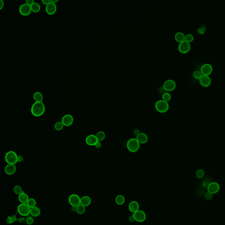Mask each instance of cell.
Masks as SVG:
<instances>
[{"label":"cell","instance_id":"4316f807","mask_svg":"<svg viewBox=\"0 0 225 225\" xmlns=\"http://www.w3.org/2000/svg\"><path fill=\"white\" fill-rule=\"evenodd\" d=\"M97 138L99 142L103 140L106 137V134L103 131H99L97 133L96 135Z\"/></svg>","mask_w":225,"mask_h":225},{"label":"cell","instance_id":"e575fe53","mask_svg":"<svg viewBox=\"0 0 225 225\" xmlns=\"http://www.w3.org/2000/svg\"><path fill=\"white\" fill-rule=\"evenodd\" d=\"M194 39V37L193 35L191 33H188L187 34H186L185 36V40L187 41L188 42H191L192 41H193Z\"/></svg>","mask_w":225,"mask_h":225},{"label":"cell","instance_id":"3957f363","mask_svg":"<svg viewBox=\"0 0 225 225\" xmlns=\"http://www.w3.org/2000/svg\"><path fill=\"white\" fill-rule=\"evenodd\" d=\"M155 107L157 112L160 113H165L168 110L169 105L168 102L163 100H159L155 103Z\"/></svg>","mask_w":225,"mask_h":225},{"label":"cell","instance_id":"6da1fadb","mask_svg":"<svg viewBox=\"0 0 225 225\" xmlns=\"http://www.w3.org/2000/svg\"><path fill=\"white\" fill-rule=\"evenodd\" d=\"M46 107L42 102H35L32 105L31 108V112L34 116H40L44 113Z\"/></svg>","mask_w":225,"mask_h":225},{"label":"cell","instance_id":"1f68e13d","mask_svg":"<svg viewBox=\"0 0 225 225\" xmlns=\"http://www.w3.org/2000/svg\"><path fill=\"white\" fill-rule=\"evenodd\" d=\"M85 207L81 204L78 206L77 208V212L80 214H82L85 212Z\"/></svg>","mask_w":225,"mask_h":225},{"label":"cell","instance_id":"4fadbf2b","mask_svg":"<svg viewBox=\"0 0 225 225\" xmlns=\"http://www.w3.org/2000/svg\"><path fill=\"white\" fill-rule=\"evenodd\" d=\"M46 12L49 15H52L55 13L57 10V6L56 4H55L50 2L48 4L46 5Z\"/></svg>","mask_w":225,"mask_h":225},{"label":"cell","instance_id":"44dd1931","mask_svg":"<svg viewBox=\"0 0 225 225\" xmlns=\"http://www.w3.org/2000/svg\"><path fill=\"white\" fill-rule=\"evenodd\" d=\"M19 201L21 204H26L29 201V196L23 192L19 195Z\"/></svg>","mask_w":225,"mask_h":225},{"label":"cell","instance_id":"52a82bcc","mask_svg":"<svg viewBox=\"0 0 225 225\" xmlns=\"http://www.w3.org/2000/svg\"><path fill=\"white\" fill-rule=\"evenodd\" d=\"M191 48V44L190 42L186 41H183L178 44V49L179 51L182 53H186L190 51Z\"/></svg>","mask_w":225,"mask_h":225},{"label":"cell","instance_id":"ba28073f","mask_svg":"<svg viewBox=\"0 0 225 225\" xmlns=\"http://www.w3.org/2000/svg\"><path fill=\"white\" fill-rule=\"evenodd\" d=\"M133 216L135 220L138 222H142L146 219L147 215L145 212L142 210H139L133 213Z\"/></svg>","mask_w":225,"mask_h":225},{"label":"cell","instance_id":"30bf717a","mask_svg":"<svg viewBox=\"0 0 225 225\" xmlns=\"http://www.w3.org/2000/svg\"><path fill=\"white\" fill-rule=\"evenodd\" d=\"M20 13L23 16L29 15L32 12L31 6L26 3H23L20 6L19 8Z\"/></svg>","mask_w":225,"mask_h":225},{"label":"cell","instance_id":"8d00e7d4","mask_svg":"<svg viewBox=\"0 0 225 225\" xmlns=\"http://www.w3.org/2000/svg\"><path fill=\"white\" fill-rule=\"evenodd\" d=\"M206 28L205 27H204V26H201V27H199L198 29H197V32H198V33H200V34H202V33H204V32H205Z\"/></svg>","mask_w":225,"mask_h":225},{"label":"cell","instance_id":"f35d334b","mask_svg":"<svg viewBox=\"0 0 225 225\" xmlns=\"http://www.w3.org/2000/svg\"><path fill=\"white\" fill-rule=\"evenodd\" d=\"M205 197L206 199L209 200H211L212 199V194H211V193H209V192H208V193H206Z\"/></svg>","mask_w":225,"mask_h":225},{"label":"cell","instance_id":"7dc6e473","mask_svg":"<svg viewBox=\"0 0 225 225\" xmlns=\"http://www.w3.org/2000/svg\"><path fill=\"white\" fill-rule=\"evenodd\" d=\"M129 220L130 221V222H132L134 221L135 220V219H134V217L133 215H131V216L129 217Z\"/></svg>","mask_w":225,"mask_h":225},{"label":"cell","instance_id":"9c48e42d","mask_svg":"<svg viewBox=\"0 0 225 225\" xmlns=\"http://www.w3.org/2000/svg\"><path fill=\"white\" fill-rule=\"evenodd\" d=\"M69 202L72 206L77 207L80 204V198L76 194H72L69 197Z\"/></svg>","mask_w":225,"mask_h":225},{"label":"cell","instance_id":"8fae6325","mask_svg":"<svg viewBox=\"0 0 225 225\" xmlns=\"http://www.w3.org/2000/svg\"><path fill=\"white\" fill-rule=\"evenodd\" d=\"M213 70V67L210 64H204L202 66L201 68V72L202 75H209L212 73Z\"/></svg>","mask_w":225,"mask_h":225},{"label":"cell","instance_id":"681fc988","mask_svg":"<svg viewBox=\"0 0 225 225\" xmlns=\"http://www.w3.org/2000/svg\"><path fill=\"white\" fill-rule=\"evenodd\" d=\"M58 0H51V2H52V3H55V4H56V3H57V2H58Z\"/></svg>","mask_w":225,"mask_h":225},{"label":"cell","instance_id":"7402d4cb","mask_svg":"<svg viewBox=\"0 0 225 225\" xmlns=\"http://www.w3.org/2000/svg\"><path fill=\"white\" fill-rule=\"evenodd\" d=\"M185 36L184 33L182 32H178L175 33V40L178 42H181L183 41H185Z\"/></svg>","mask_w":225,"mask_h":225},{"label":"cell","instance_id":"d6986e66","mask_svg":"<svg viewBox=\"0 0 225 225\" xmlns=\"http://www.w3.org/2000/svg\"><path fill=\"white\" fill-rule=\"evenodd\" d=\"M139 204L136 201H132L129 204V209L130 212L134 213L139 210Z\"/></svg>","mask_w":225,"mask_h":225},{"label":"cell","instance_id":"7bdbcfd3","mask_svg":"<svg viewBox=\"0 0 225 225\" xmlns=\"http://www.w3.org/2000/svg\"><path fill=\"white\" fill-rule=\"evenodd\" d=\"M23 160H24V158L22 156H18V162H21L23 161Z\"/></svg>","mask_w":225,"mask_h":225},{"label":"cell","instance_id":"5bb4252c","mask_svg":"<svg viewBox=\"0 0 225 225\" xmlns=\"http://www.w3.org/2000/svg\"><path fill=\"white\" fill-rule=\"evenodd\" d=\"M62 122L65 126H70L74 122V118L70 114L64 115L62 118Z\"/></svg>","mask_w":225,"mask_h":225},{"label":"cell","instance_id":"836d02e7","mask_svg":"<svg viewBox=\"0 0 225 225\" xmlns=\"http://www.w3.org/2000/svg\"><path fill=\"white\" fill-rule=\"evenodd\" d=\"M204 174L205 173L204 170L203 169H200L196 171V175L197 178H202L204 177Z\"/></svg>","mask_w":225,"mask_h":225},{"label":"cell","instance_id":"b9f144b4","mask_svg":"<svg viewBox=\"0 0 225 225\" xmlns=\"http://www.w3.org/2000/svg\"><path fill=\"white\" fill-rule=\"evenodd\" d=\"M41 2H42V3L44 5H47L48 4V3H50V2H51V0H42V1H41Z\"/></svg>","mask_w":225,"mask_h":225},{"label":"cell","instance_id":"ab89813d","mask_svg":"<svg viewBox=\"0 0 225 225\" xmlns=\"http://www.w3.org/2000/svg\"><path fill=\"white\" fill-rule=\"evenodd\" d=\"M35 2L34 1V0H26V3L27 4H28V5H31L32 4H33V3H34Z\"/></svg>","mask_w":225,"mask_h":225},{"label":"cell","instance_id":"ac0fdd59","mask_svg":"<svg viewBox=\"0 0 225 225\" xmlns=\"http://www.w3.org/2000/svg\"><path fill=\"white\" fill-rule=\"evenodd\" d=\"M136 139L140 144H145L148 140V136L144 133H140L136 136Z\"/></svg>","mask_w":225,"mask_h":225},{"label":"cell","instance_id":"d590c367","mask_svg":"<svg viewBox=\"0 0 225 225\" xmlns=\"http://www.w3.org/2000/svg\"><path fill=\"white\" fill-rule=\"evenodd\" d=\"M193 76L194 78L200 79L202 76V74L201 71L199 70H195L193 73Z\"/></svg>","mask_w":225,"mask_h":225},{"label":"cell","instance_id":"d6a6232c","mask_svg":"<svg viewBox=\"0 0 225 225\" xmlns=\"http://www.w3.org/2000/svg\"><path fill=\"white\" fill-rule=\"evenodd\" d=\"M14 192L17 195H20L23 191L22 190L21 187L19 185L15 186L13 189Z\"/></svg>","mask_w":225,"mask_h":225},{"label":"cell","instance_id":"cb8c5ba5","mask_svg":"<svg viewBox=\"0 0 225 225\" xmlns=\"http://www.w3.org/2000/svg\"><path fill=\"white\" fill-rule=\"evenodd\" d=\"M33 98L35 102H42L43 100V96L41 92H36L34 93L33 95Z\"/></svg>","mask_w":225,"mask_h":225},{"label":"cell","instance_id":"9a60e30c","mask_svg":"<svg viewBox=\"0 0 225 225\" xmlns=\"http://www.w3.org/2000/svg\"><path fill=\"white\" fill-rule=\"evenodd\" d=\"M85 142L87 144L90 146H95L98 141L96 136L94 134H90L86 137Z\"/></svg>","mask_w":225,"mask_h":225},{"label":"cell","instance_id":"ee69618b","mask_svg":"<svg viewBox=\"0 0 225 225\" xmlns=\"http://www.w3.org/2000/svg\"><path fill=\"white\" fill-rule=\"evenodd\" d=\"M95 147L96 148H98V149H99V148H100L102 146V144L101 142H100L98 141V142H97L96 144H95Z\"/></svg>","mask_w":225,"mask_h":225},{"label":"cell","instance_id":"ffe728a7","mask_svg":"<svg viewBox=\"0 0 225 225\" xmlns=\"http://www.w3.org/2000/svg\"><path fill=\"white\" fill-rule=\"evenodd\" d=\"M91 199L88 196H85L80 198V204L85 207H87L91 203Z\"/></svg>","mask_w":225,"mask_h":225},{"label":"cell","instance_id":"d4e9b609","mask_svg":"<svg viewBox=\"0 0 225 225\" xmlns=\"http://www.w3.org/2000/svg\"><path fill=\"white\" fill-rule=\"evenodd\" d=\"M125 199L124 196L122 195H119L116 196L115 199V201L118 205H122L125 202Z\"/></svg>","mask_w":225,"mask_h":225},{"label":"cell","instance_id":"4dcf8cb0","mask_svg":"<svg viewBox=\"0 0 225 225\" xmlns=\"http://www.w3.org/2000/svg\"><path fill=\"white\" fill-rule=\"evenodd\" d=\"M171 95L170 93H169V92H165L162 95V100L168 102H169L171 99Z\"/></svg>","mask_w":225,"mask_h":225},{"label":"cell","instance_id":"484cf974","mask_svg":"<svg viewBox=\"0 0 225 225\" xmlns=\"http://www.w3.org/2000/svg\"><path fill=\"white\" fill-rule=\"evenodd\" d=\"M31 8L32 12H39L41 10V5L39 3L35 2L31 5Z\"/></svg>","mask_w":225,"mask_h":225},{"label":"cell","instance_id":"2e32d148","mask_svg":"<svg viewBox=\"0 0 225 225\" xmlns=\"http://www.w3.org/2000/svg\"><path fill=\"white\" fill-rule=\"evenodd\" d=\"M200 83L201 85L204 87H208L209 86L211 82V78L209 75H202L199 79Z\"/></svg>","mask_w":225,"mask_h":225},{"label":"cell","instance_id":"e0dca14e","mask_svg":"<svg viewBox=\"0 0 225 225\" xmlns=\"http://www.w3.org/2000/svg\"><path fill=\"white\" fill-rule=\"evenodd\" d=\"M16 170V168L15 165L8 164L5 167V172L8 175H12L15 173Z\"/></svg>","mask_w":225,"mask_h":225},{"label":"cell","instance_id":"7a4b0ae2","mask_svg":"<svg viewBox=\"0 0 225 225\" xmlns=\"http://www.w3.org/2000/svg\"><path fill=\"white\" fill-rule=\"evenodd\" d=\"M127 148L131 153H136L139 150L140 143L136 138L130 139L127 143Z\"/></svg>","mask_w":225,"mask_h":225},{"label":"cell","instance_id":"277c9868","mask_svg":"<svg viewBox=\"0 0 225 225\" xmlns=\"http://www.w3.org/2000/svg\"><path fill=\"white\" fill-rule=\"evenodd\" d=\"M5 160L8 164L15 165L18 162V156L14 151H8L5 155Z\"/></svg>","mask_w":225,"mask_h":225},{"label":"cell","instance_id":"603a6c76","mask_svg":"<svg viewBox=\"0 0 225 225\" xmlns=\"http://www.w3.org/2000/svg\"><path fill=\"white\" fill-rule=\"evenodd\" d=\"M30 214L33 217H38L41 214V210L38 207H34L32 209H30Z\"/></svg>","mask_w":225,"mask_h":225},{"label":"cell","instance_id":"f6af8a7d","mask_svg":"<svg viewBox=\"0 0 225 225\" xmlns=\"http://www.w3.org/2000/svg\"><path fill=\"white\" fill-rule=\"evenodd\" d=\"M4 6V2L2 0H0V9L3 8Z\"/></svg>","mask_w":225,"mask_h":225},{"label":"cell","instance_id":"60d3db41","mask_svg":"<svg viewBox=\"0 0 225 225\" xmlns=\"http://www.w3.org/2000/svg\"><path fill=\"white\" fill-rule=\"evenodd\" d=\"M140 133V130H139V129H134V131H133V133H134V134L136 135V136H137V135H138V134H139Z\"/></svg>","mask_w":225,"mask_h":225},{"label":"cell","instance_id":"bcb514c9","mask_svg":"<svg viewBox=\"0 0 225 225\" xmlns=\"http://www.w3.org/2000/svg\"><path fill=\"white\" fill-rule=\"evenodd\" d=\"M17 221L20 223H23V222H25V219H24V218H20L19 219H18Z\"/></svg>","mask_w":225,"mask_h":225},{"label":"cell","instance_id":"8992f818","mask_svg":"<svg viewBox=\"0 0 225 225\" xmlns=\"http://www.w3.org/2000/svg\"><path fill=\"white\" fill-rule=\"evenodd\" d=\"M176 86V84L175 80L172 79H168L165 80L163 84L164 89L168 92L174 90Z\"/></svg>","mask_w":225,"mask_h":225},{"label":"cell","instance_id":"7c38bea8","mask_svg":"<svg viewBox=\"0 0 225 225\" xmlns=\"http://www.w3.org/2000/svg\"><path fill=\"white\" fill-rule=\"evenodd\" d=\"M220 189V186L218 183L212 182L210 183L208 186V192L212 194L216 193L218 192Z\"/></svg>","mask_w":225,"mask_h":225},{"label":"cell","instance_id":"5b68a950","mask_svg":"<svg viewBox=\"0 0 225 225\" xmlns=\"http://www.w3.org/2000/svg\"><path fill=\"white\" fill-rule=\"evenodd\" d=\"M30 208L26 204H21L18 206L17 210L22 216H26L30 213Z\"/></svg>","mask_w":225,"mask_h":225},{"label":"cell","instance_id":"f1b7e54d","mask_svg":"<svg viewBox=\"0 0 225 225\" xmlns=\"http://www.w3.org/2000/svg\"><path fill=\"white\" fill-rule=\"evenodd\" d=\"M64 124H62V121H58L55 124V129L56 130L58 131H60L62 130L64 128Z\"/></svg>","mask_w":225,"mask_h":225},{"label":"cell","instance_id":"74e56055","mask_svg":"<svg viewBox=\"0 0 225 225\" xmlns=\"http://www.w3.org/2000/svg\"><path fill=\"white\" fill-rule=\"evenodd\" d=\"M26 223L28 225H32L33 222V218L31 217H29L27 218V219H26Z\"/></svg>","mask_w":225,"mask_h":225},{"label":"cell","instance_id":"f546056e","mask_svg":"<svg viewBox=\"0 0 225 225\" xmlns=\"http://www.w3.org/2000/svg\"><path fill=\"white\" fill-rule=\"evenodd\" d=\"M36 201L35 199L33 198H30L29 199V201H28L26 204L30 209H32L33 208L36 207Z\"/></svg>","mask_w":225,"mask_h":225},{"label":"cell","instance_id":"c3c4849f","mask_svg":"<svg viewBox=\"0 0 225 225\" xmlns=\"http://www.w3.org/2000/svg\"><path fill=\"white\" fill-rule=\"evenodd\" d=\"M77 207H74V206H72V209H71V210L72 211V212H77Z\"/></svg>","mask_w":225,"mask_h":225},{"label":"cell","instance_id":"83f0119b","mask_svg":"<svg viewBox=\"0 0 225 225\" xmlns=\"http://www.w3.org/2000/svg\"><path fill=\"white\" fill-rule=\"evenodd\" d=\"M18 219H17L16 216L15 215H13L11 216H8L6 219V222L8 224H12L15 222Z\"/></svg>","mask_w":225,"mask_h":225}]
</instances>
